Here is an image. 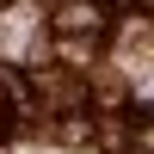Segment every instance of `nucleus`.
Here are the masks:
<instances>
[{
    "label": "nucleus",
    "instance_id": "1",
    "mask_svg": "<svg viewBox=\"0 0 154 154\" xmlns=\"http://www.w3.org/2000/svg\"><path fill=\"white\" fill-rule=\"evenodd\" d=\"M31 99L49 105V111H62V117H68V111L80 117V111H86V80L68 74V68H37L31 74Z\"/></svg>",
    "mask_w": 154,
    "mask_h": 154
},
{
    "label": "nucleus",
    "instance_id": "2",
    "mask_svg": "<svg viewBox=\"0 0 154 154\" xmlns=\"http://www.w3.org/2000/svg\"><path fill=\"white\" fill-rule=\"evenodd\" d=\"M56 31L68 37V43H99V31H105V6H93V0H68V6H56Z\"/></svg>",
    "mask_w": 154,
    "mask_h": 154
},
{
    "label": "nucleus",
    "instance_id": "3",
    "mask_svg": "<svg viewBox=\"0 0 154 154\" xmlns=\"http://www.w3.org/2000/svg\"><path fill=\"white\" fill-rule=\"evenodd\" d=\"M0 136H6V99H0Z\"/></svg>",
    "mask_w": 154,
    "mask_h": 154
},
{
    "label": "nucleus",
    "instance_id": "4",
    "mask_svg": "<svg viewBox=\"0 0 154 154\" xmlns=\"http://www.w3.org/2000/svg\"><path fill=\"white\" fill-rule=\"evenodd\" d=\"M136 6H148V12H154V0H136Z\"/></svg>",
    "mask_w": 154,
    "mask_h": 154
},
{
    "label": "nucleus",
    "instance_id": "5",
    "mask_svg": "<svg viewBox=\"0 0 154 154\" xmlns=\"http://www.w3.org/2000/svg\"><path fill=\"white\" fill-rule=\"evenodd\" d=\"M123 154H148V148H123Z\"/></svg>",
    "mask_w": 154,
    "mask_h": 154
}]
</instances>
